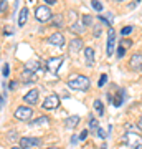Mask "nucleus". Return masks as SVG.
<instances>
[{
	"label": "nucleus",
	"instance_id": "nucleus-22",
	"mask_svg": "<svg viewBox=\"0 0 142 149\" xmlns=\"http://www.w3.org/2000/svg\"><path fill=\"white\" fill-rule=\"evenodd\" d=\"M89 128H91V129H96V131H98V128H99V124H98V119L91 118V119H89Z\"/></svg>",
	"mask_w": 142,
	"mask_h": 149
},
{
	"label": "nucleus",
	"instance_id": "nucleus-5",
	"mask_svg": "<svg viewBox=\"0 0 142 149\" xmlns=\"http://www.w3.org/2000/svg\"><path fill=\"white\" fill-rule=\"evenodd\" d=\"M32 116H33V111H32V108H28V106H20L15 109V118L18 121H28Z\"/></svg>",
	"mask_w": 142,
	"mask_h": 149
},
{
	"label": "nucleus",
	"instance_id": "nucleus-36",
	"mask_svg": "<svg viewBox=\"0 0 142 149\" xmlns=\"http://www.w3.org/2000/svg\"><path fill=\"white\" fill-rule=\"evenodd\" d=\"M46 149H58V148H46Z\"/></svg>",
	"mask_w": 142,
	"mask_h": 149
},
{
	"label": "nucleus",
	"instance_id": "nucleus-4",
	"mask_svg": "<svg viewBox=\"0 0 142 149\" xmlns=\"http://www.w3.org/2000/svg\"><path fill=\"white\" fill-rule=\"evenodd\" d=\"M35 17H37L38 22H48L51 18V10H50L46 5H40V7H37V10H35Z\"/></svg>",
	"mask_w": 142,
	"mask_h": 149
},
{
	"label": "nucleus",
	"instance_id": "nucleus-16",
	"mask_svg": "<svg viewBox=\"0 0 142 149\" xmlns=\"http://www.w3.org/2000/svg\"><path fill=\"white\" fill-rule=\"evenodd\" d=\"M78 123H79V118H78V116H69L68 119L64 121V124H66L68 128H74V126H76Z\"/></svg>",
	"mask_w": 142,
	"mask_h": 149
},
{
	"label": "nucleus",
	"instance_id": "nucleus-21",
	"mask_svg": "<svg viewBox=\"0 0 142 149\" xmlns=\"http://www.w3.org/2000/svg\"><path fill=\"white\" fill-rule=\"evenodd\" d=\"M53 25H56V27H63V17L56 15L55 17V20H53Z\"/></svg>",
	"mask_w": 142,
	"mask_h": 149
},
{
	"label": "nucleus",
	"instance_id": "nucleus-1",
	"mask_svg": "<svg viewBox=\"0 0 142 149\" xmlns=\"http://www.w3.org/2000/svg\"><path fill=\"white\" fill-rule=\"evenodd\" d=\"M68 86H69V88H73V90L88 91V90H89V86H91V81H89L88 76L79 74V76H73V78L68 81Z\"/></svg>",
	"mask_w": 142,
	"mask_h": 149
},
{
	"label": "nucleus",
	"instance_id": "nucleus-31",
	"mask_svg": "<svg viewBox=\"0 0 142 149\" xmlns=\"http://www.w3.org/2000/svg\"><path fill=\"white\" fill-rule=\"evenodd\" d=\"M78 136H73V138H71V144H76V143H78Z\"/></svg>",
	"mask_w": 142,
	"mask_h": 149
},
{
	"label": "nucleus",
	"instance_id": "nucleus-37",
	"mask_svg": "<svg viewBox=\"0 0 142 149\" xmlns=\"http://www.w3.org/2000/svg\"><path fill=\"white\" fill-rule=\"evenodd\" d=\"M136 149H142V146H139V148H136Z\"/></svg>",
	"mask_w": 142,
	"mask_h": 149
},
{
	"label": "nucleus",
	"instance_id": "nucleus-11",
	"mask_svg": "<svg viewBox=\"0 0 142 149\" xmlns=\"http://www.w3.org/2000/svg\"><path fill=\"white\" fill-rule=\"evenodd\" d=\"M48 42L51 43V45H56V47H63L64 45V37L61 33H53L51 37L48 38Z\"/></svg>",
	"mask_w": 142,
	"mask_h": 149
},
{
	"label": "nucleus",
	"instance_id": "nucleus-35",
	"mask_svg": "<svg viewBox=\"0 0 142 149\" xmlns=\"http://www.w3.org/2000/svg\"><path fill=\"white\" fill-rule=\"evenodd\" d=\"M10 149H21L20 146H13V148H10Z\"/></svg>",
	"mask_w": 142,
	"mask_h": 149
},
{
	"label": "nucleus",
	"instance_id": "nucleus-14",
	"mask_svg": "<svg viewBox=\"0 0 142 149\" xmlns=\"http://www.w3.org/2000/svg\"><path fill=\"white\" fill-rule=\"evenodd\" d=\"M21 76H23V81H25V83H33V81H37L35 73H33V71H30V70H26V68L23 70Z\"/></svg>",
	"mask_w": 142,
	"mask_h": 149
},
{
	"label": "nucleus",
	"instance_id": "nucleus-7",
	"mask_svg": "<svg viewBox=\"0 0 142 149\" xmlns=\"http://www.w3.org/2000/svg\"><path fill=\"white\" fill-rule=\"evenodd\" d=\"M18 144H20V148H21V149H28V148H33V146H38V144H40V139H38V138H30V136H26V138H21Z\"/></svg>",
	"mask_w": 142,
	"mask_h": 149
},
{
	"label": "nucleus",
	"instance_id": "nucleus-9",
	"mask_svg": "<svg viewBox=\"0 0 142 149\" xmlns=\"http://www.w3.org/2000/svg\"><path fill=\"white\" fill-rule=\"evenodd\" d=\"M129 66L131 70L137 71V70H142V55L141 53H136L131 56V61H129Z\"/></svg>",
	"mask_w": 142,
	"mask_h": 149
},
{
	"label": "nucleus",
	"instance_id": "nucleus-19",
	"mask_svg": "<svg viewBox=\"0 0 142 149\" xmlns=\"http://www.w3.org/2000/svg\"><path fill=\"white\" fill-rule=\"evenodd\" d=\"M91 5H93V8H94L96 12H101V10H103V3H101L99 0H93V2H91Z\"/></svg>",
	"mask_w": 142,
	"mask_h": 149
},
{
	"label": "nucleus",
	"instance_id": "nucleus-33",
	"mask_svg": "<svg viewBox=\"0 0 142 149\" xmlns=\"http://www.w3.org/2000/svg\"><path fill=\"white\" fill-rule=\"evenodd\" d=\"M45 2H46L48 5H53V3H55V2H56V0H45Z\"/></svg>",
	"mask_w": 142,
	"mask_h": 149
},
{
	"label": "nucleus",
	"instance_id": "nucleus-29",
	"mask_svg": "<svg viewBox=\"0 0 142 149\" xmlns=\"http://www.w3.org/2000/svg\"><path fill=\"white\" fill-rule=\"evenodd\" d=\"M98 134H99V138H106L107 134L104 133V129H101V128H98Z\"/></svg>",
	"mask_w": 142,
	"mask_h": 149
},
{
	"label": "nucleus",
	"instance_id": "nucleus-23",
	"mask_svg": "<svg viewBox=\"0 0 142 149\" xmlns=\"http://www.w3.org/2000/svg\"><path fill=\"white\" fill-rule=\"evenodd\" d=\"M117 58H122V56H124V55H126V48H122L121 45H119V48H117Z\"/></svg>",
	"mask_w": 142,
	"mask_h": 149
},
{
	"label": "nucleus",
	"instance_id": "nucleus-27",
	"mask_svg": "<svg viewBox=\"0 0 142 149\" xmlns=\"http://www.w3.org/2000/svg\"><path fill=\"white\" fill-rule=\"evenodd\" d=\"M131 45H132V42H131V40H121V47H122V48L131 47Z\"/></svg>",
	"mask_w": 142,
	"mask_h": 149
},
{
	"label": "nucleus",
	"instance_id": "nucleus-2",
	"mask_svg": "<svg viewBox=\"0 0 142 149\" xmlns=\"http://www.w3.org/2000/svg\"><path fill=\"white\" fill-rule=\"evenodd\" d=\"M122 143L129 146L131 149H136L139 146H142V138L139 136V133H134V131H126V134L122 136Z\"/></svg>",
	"mask_w": 142,
	"mask_h": 149
},
{
	"label": "nucleus",
	"instance_id": "nucleus-20",
	"mask_svg": "<svg viewBox=\"0 0 142 149\" xmlns=\"http://www.w3.org/2000/svg\"><path fill=\"white\" fill-rule=\"evenodd\" d=\"M46 123H48V118L46 116H40L38 119L32 121V124H46Z\"/></svg>",
	"mask_w": 142,
	"mask_h": 149
},
{
	"label": "nucleus",
	"instance_id": "nucleus-13",
	"mask_svg": "<svg viewBox=\"0 0 142 149\" xmlns=\"http://www.w3.org/2000/svg\"><path fill=\"white\" fill-rule=\"evenodd\" d=\"M81 48H83V40H81V38H73V40L69 42V50H71L73 53L79 52Z\"/></svg>",
	"mask_w": 142,
	"mask_h": 149
},
{
	"label": "nucleus",
	"instance_id": "nucleus-17",
	"mask_svg": "<svg viewBox=\"0 0 142 149\" xmlns=\"http://www.w3.org/2000/svg\"><path fill=\"white\" fill-rule=\"evenodd\" d=\"M25 68H26V70H30V71H33V73H35V71H37V70H40L42 66H40V63H37V61H28Z\"/></svg>",
	"mask_w": 142,
	"mask_h": 149
},
{
	"label": "nucleus",
	"instance_id": "nucleus-25",
	"mask_svg": "<svg viewBox=\"0 0 142 149\" xmlns=\"http://www.w3.org/2000/svg\"><path fill=\"white\" fill-rule=\"evenodd\" d=\"M106 81H107V74H101V80H99V83H98V85H99V86H104Z\"/></svg>",
	"mask_w": 142,
	"mask_h": 149
},
{
	"label": "nucleus",
	"instance_id": "nucleus-6",
	"mask_svg": "<svg viewBox=\"0 0 142 149\" xmlns=\"http://www.w3.org/2000/svg\"><path fill=\"white\" fill-rule=\"evenodd\" d=\"M60 104V98L56 95H50L45 98V101H43L42 106L45 108V109H56Z\"/></svg>",
	"mask_w": 142,
	"mask_h": 149
},
{
	"label": "nucleus",
	"instance_id": "nucleus-34",
	"mask_svg": "<svg viewBox=\"0 0 142 149\" xmlns=\"http://www.w3.org/2000/svg\"><path fill=\"white\" fill-rule=\"evenodd\" d=\"M139 128H141V129H142V116H141V118H139Z\"/></svg>",
	"mask_w": 142,
	"mask_h": 149
},
{
	"label": "nucleus",
	"instance_id": "nucleus-30",
	"mask_svg": "<svg viewBox=\"0 0 142 149\" xmlns=\"http://www.w3.org/2000/svg\"><path fill=\"white\" fill-rule=\"evenodd\" d=\"M86 136H88V131H83V133L79 134V139L83 141V139H86Z\"/></svg>",
	"mask_w": 142,
	"mask_h": 149
},
{
	"label": "nucleus",
	"instance_id": "nucleus-12",
	"mask_svg": "<svg viewBox=\"0 0 142 149\" xmlns=\"http://www.w3.org/2000/svg\"><path fill=\"white\" fill-rule=\"evenodd\" d=\"M84 58H86V63L88 66H93L94 65V50L93 48H84Z\"/></svg>",
	"mask_w": 142,
	"mask_h": 149
},
{
	"label": "nucleus",
	"instance_id": "nucleus-38",
	"mask_svg": "<svg viewBox=\"0 0 142 149\" xmlns=\"http://www.w3.org/2000/svg\"><path fill=\"white\" fill-rule=\"evenodd\" d=\"M117 2H122V0H117Z\"/></svg>",
	"mask_w": 142,
	"mask_h": 149
},
{
	"label": "nucleus",
	"instance_id": "nucleus-15",
	"mask_svg": "<svg viewBox=\"0 0 142 149\" xmlns=\"http://www.w3.org/2000/svg\"><path fill=\"white\" fill-rule=\"evenodd\" d=\"M28 20V8H21L20 10V15H18V27H23Z\"/></svg>",
	"mask_w": 142,
	"mask_h": 149
},
{
	"label": "nucleus",
	"instance_id": "nucleus-18",
	"mask_svg": "<svg viewBox=\"0 0 142 149\" xmlns=\"http://www.w3.org/2000/svg\"><path fill=\"white\" fill-rule=\"evenodd\" d=\"M94 109L98 111V114H103V113H104V106H103V103H101L99 100L94 101Z\"/></svg>",
	"mask_w": 142,
	"mask_h": 149
},
{
	"label": "nucleus",
	"instance_id": "nucleus-8",
	"mask_svg": "<svg viewBox=\"0 0 142 149\" xmlns=\"http://www.w3.org/2000/svg\"><path fill=\"white\" fill-rule=\"evenodd\" d=\"M63 63V56H56V58H50L46 63V68L51 71V73H56L60 70V65Z\"/></svg>",
	"mask_w": 142,
	"mask_h": 149
},
{
	"label": "nucleus",
	"instance_id": "nucleus-26",
	"mask_svg": "<svg viewBox=\"0 0 142 149\" xmlns=\"http://www.w3.org/2000/svg\"><path fill=\"white\" fill-rule=\"evenodd\" d=\"M83 22H84V25H91L93 23V18L89 15H86V17H83Z\"/></svg>",
	"mask_w": 142,
	"mask_h": 149
},
{
	"label": "nucleus",
	"instance_id": "nucleus-3",
	"mask_svg": "<svg viewBox=\"0 0 142 149\" xmlns=\"http://www.w3.org/2000/svg\"><path fill=\"white\" fill-rule=\"evenodd\" d=\"M114 45H116V32H114V28L109 27L107 30V43H106V53L107 56L114 53Z\"/></svg>",
	"mask_w": 142,
	"mask_h": 149
},
{
	"label": "nucleus",
	"instance_id": "nucleus-32",
	"mask_svg": "<svg viewBox=\"0 0 142 149\" xmlns=\"http://www.w3.org/2000/svg\"><path fill=\"white\" fill-rule=\"evenodd\" d=\"M15 86H17V83H15V81H12L10 85H8V88H10V90H13V88H15Z\"/></svg>",
	"mask_w": 142,
	"mask_h": 149
},
{
	"label": "nucleus",
	"instance_id": "nucleus-10",
	"mask_svg": "<svg viewBox=\"0 0 142 149\" xmlns=\"http://www.w3.org/2000/svg\"><path fill=\"white\" fill-rule=\"evenodd\" d=\"M23 101L28 103V104H37L38 101V90H30L23 96Z\"/></svg>",
	"mask_w": 142,
	"mask_h": 149
},
{
	"label": "nucleus",
	"instance_id": "nucleus-28",
	"mask_svg": "<svg viewBox=\"0 0 142 149\" xmlns=\"http://www.w3.org/2000/svg\"><path fill=\"white\" fill-rule=\"evenodd\" d=\"M10 73V68H8V65H3V76H8Z\"/></svg>",
	"mask_w": 142,
	"mask_h": 149
},
{
	"label": "nucleus",
	"instance_id": "nucleus-24",
	"mask_svg": "<svg viewBox=\"0 0 142 149\" xmlns=\"http://www.w3.org/2000/svg\"><path fill=\"white\" fill-rule=\"evenodd\" d=\"M131 32H132V27L129 25V27H124V28L121 30V35H129Z\"/></svg>",
	"mask_w": 142,
	"mask_h": 149
}]
</instances>
